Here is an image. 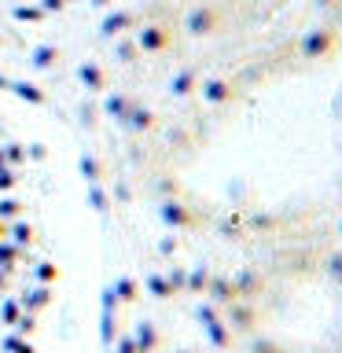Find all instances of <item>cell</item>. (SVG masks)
<instances>
[{
    "mask_svg": "<svg viewBox=\"0 0 342 353\" xmlns=\"http://www.w3.org/2000/svg\"><path fill=\"white\" fill-rule=\"evenodd\" d=\"M52 265L33 225L15 151L0 143V353H41Z\"/></svg>",
    "mask_w": 342,
    "mask_h": 353,
    "instance_id": "6da1fadb",
    "label": "cell"
}]
</instances>
